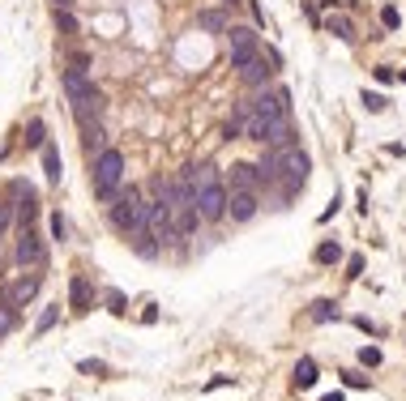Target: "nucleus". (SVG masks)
<instances>
[{
  "instance_id": "obj_31",
  "label": "nucleus",
  "mask_w": 406,
  "mask_h": 401,
  "mask_svg": "<svg viewBox=\"0 0 406 401\" xmlns=\"http://www.w3.org/2000/svg\"><path fill=\"white\" fill-rule=\"evenodd\" d=\"M52 235L64 239V218H60V214H52Z\"/></svg>"
},
{
  "instance_id": "obj_21",
  "label": "nucleus",
  "mask_w": 406,
  "mask_h": 401,
  "mask_svg": "<svg viewBox=\"0 0 406 401\" xmlns=\"http://www.w3.org/2000/svg\"><path fill=\"white\" fill-rule=\"evenodd\" d=\"M43 132H47V128H43V120H35V124L26 128V146H35V150H43V146H47V141H43Z\"/></svg>"
},
{
  "instance_id": "obj_26",
  "label": "nucleus",
  "mask_w": 406,
  "mask_h": 401,
  "mask_svg": "<svg viewBox=\"0 0 406 401\" xmlns=\"http://www.w3.org/2000/svg\"><path fill=\"white\" fill-rule=\"evenodd\" d=\"M52 324H56V308H47V312L39 316V324H35V333H47Z\"/></svg>"
},
{
  "instance_id": "obj_10",
  "label": "nucleus",
  "mask_w": 406,
  "mask_h": 401,
  "mask_svg": "<svg viewBox=\"0 0 406 401\" xmlns=\"http://www.w3.org/2000/svg\"><path fill=\"white\" fill-rule=\"evenodd\" d=\"M39 294V278H17V282H9L5 286V308H26L30 304V299H35Z\"/></svg>"
},
{
  "instance_id": "obj_2",
  "label": "nucleus",
  "mask_w": 406,
  "mask_h": 401,
  "mask_svg": "<svg viewBox=\"0 0 406 401\" xmlns=\"http://www.w3.org/2000/svg\"><path fill=\"white\" fill-rule=\"evenodd\" d=\"M120 180H124V158L120 150H103L94 158V196L98 200H112L120 192Z\"/></svg>"
},
{
  "instance_id": "obj_30",
  "label": "nucleus",
  "mask_w": 406,
  "mask_h": 401,
  "mask_svg": "<svg viewBox=\"0 0 406 401\" xmlns=\"http://www.w3.org/2000/svg\"><path fill=\"white\" fill-rule=\"evenodd\" d=\"M363 103H368V111H381L385 98H381V94H363Z\"/></svg>"
},
{
  "instance_id": "obj_5",
  "label": "nucleus",
  "mask_w": 406,
  "mask_h": 401,
  "mask_svg": "<svg viewBox=\"0 0 406 401\" xmlns=\"http://www.w3.org/2000/svg\"><path fill=\"white\" fill-rule=\"evenodd\" d=\"M278 180H283V188H287V196L295 192V188H303V180H308V154L303 150H278Z\"/></svg>"
},
{
  "instance_id": "obj_14",
  "label": "nucleus",
  "mask_w": 406,
  "mask_h": 401,
  "mask_svg": "<svg viewBox=\"0 0 406 401\" xmlns=\"http://www.w3.org/2000/svg\"><path fill=\"white\" fill-rule=\"evenodd\" d=\"M257 184H261V166H253V162H235L231 166V188H253L257 192Z\"/></svg>"
},
{
  "instance_id": "obj_19",
  "label": "nucleus",
  "mask_w": 406,
  "mask_h": 401,
  "mask_svg": "<svg viewBox=\"0 0 406 401\" xmlns=\"http://www.w3.org/2000/svg\"><path fill=\"white\" fill-rule=\"evenodd\" d=\"M43 171H47L52 184H60V154H56V146H43Z\"/></svg>"
},
{
  "instance_id": "obj_7",
  "label": "nucleus",
  "mask_w": 406,
  "mask_h": 401,
  "mask_svg": "<svg viewBox=\"0 0 406 401\" xmlns=\"http://www.w3.org/2000/svg\"><path fill=\"white\" fill-rule=\"evenodd\" d=\"M227 47H231V64H235V69H244L248 60L261 56V52H257V35H253L248 26H231V30H227Z\"/></svg>"
},
{
  "instance_id": "obj_17",
  "label": "nucleus",
  "mask_w": 406,
  "mask_h": 401,
  "mask_svg": "<svg viewBox=\"0 0 406 401\" xmlns=\"http://www.w3.org/2000/svg\"><path fill=\"white\" fill-rule=\"evenodd\" d=\"M295 384H299V388H313V384H317V363H313V359H299V367H295Z\"/></svg>"
},
{
  "instance_id": "obj_24",
  "label": "nucleus",
  "mask_w": 406,
  "mask_h": 401,
  "mask_svg": "<svg viewBox=\"0 0 406 401\" xmlns=\"http://www.w3.org/2000/svg\"><path fill=\"white\" fill-rule=\"evenodd\" d=\"M338 256H343V252H338V244H321V248H317V260H321V265H329V260H338Z\"/></svg>"
},
{
  "instance_id": "obj_23",
  "label": "nucleus",
  "mask_w": 406,
  "mask_h": 401,
  "mask_svg": "<svg viewBox=\"0 0 406 401\" xmlns=\"http://www.w3.org/2000/svg\"><path fill=\"white\" fill-rule=\"evenodd\" d=\"M56 26L64 30V35H73V30H77V22H73V13H69V9H56Z\"/></svg>"
},
{
  "instance_id": "obj_12",
  "label": "nucleus",
  "mask_w": 406,
  "mask_h": 401,
  "mask_svg": "<svg viewBox=\"0 0 406 401\" xmlns=\"http://www.w3.org/2000/svg\"><path fill=\"white\" fill-rule=\"evenodd\" d=\"M172 218H176V230L180 235H193L197 222H201V210H197V200H184V205H172Z\"/></svg>"
},
{
  "instance_id": "obj_11",
  "label": "nucleus",
  "mask_w": 406,
  "mask_h": 401,
  "mask_svg": "<svg viewBox=\"0 0 406 401\" xmlns=\"http://www.w3.org/2000/svg\"><path fill=\"white\" fill-rule=\"evenodd\" d=\"M17 260L22 265H43V244H39V230L35 226H22V235H17Z\"/></svg>"
},
{
  "instance_id": "obj_8",
  "label": "nucleus",
  "mask_w": 406,
  "mask_h": 401,
  "mask_svg": "<svg viewBox=\"0 0 406 401\" xmlns=\"http://www.w3.org/2000/svg\"><path fill=\"white\" fill-rule=\"evenodd\" d=\"M253 107H257V116H261L265 124H274V120H287V111H291V94H287V90H274V94H257V98H253Z\"/></svg>"
},
{
  "instance_id": "obj_1",
  "label": "nucleus",
  "mask_w": 406,
  "mask_h": 401,
  "mask_svg": "<svg viewBox=\"0 0 406 401\" xmlns=\"http://www.w3.org/2000/svg\"><path fill=\"white\" fill-rule=\"evenodd\" d=\"M146 214H150V205L142 200V192L137 188H120L116 192V205H112V222L124 230V235H146Z\"/></svg>"
},
{
  "instance_id": "obj_34",
  "label": "nucleus",
  "mask_w": 406,
  "mask_h": 401,
  "mask_svg": "<svg viewBox=\"0 0 406 401\" xmlns=\"http://www.w3.org/2000/svg\"><path fill=\"white\" fill-rule=\"evenodd\" d=\"M227 5H231V0H227Z\"/></svg>"
},
{
  "instance_id": "obj_18",
  "label": "nucleus",
  "mask_w": 406,
  "mask_h": 401,
  "mask_svg": "<svg viewBox=\"0 0 406 401\" xmlns=\"http://www.w3.org/2000/svg\"><path fill=\"white\" fill-rule=\"evenodd\" d=\"M197 22L206 26V30H214V35H227V30H231V22H227V17H223L218 9H206V13H201Z\"/></svg>"
},
{
  "instance_id": "obj_4",
  "label": "nucleus",
  "mask_w": 406,
  "mask_h": 401,
  "mask_svg": "<svg viewBox=\"0 0 406 401\" xmlns=\"http://www.w3.org/2000/svg\"><path fill=\"white\" fill-rule=\"evenodd\" d=\"M146 235L163 248V244H172V239H180V230H176V218H172V200H154L150 205V214H146Z\"/></svg>"
},
{
  "instance_id": "obj_6",
  "label": "nucleus",
  "mask_w": 406,
  "mask_h": 401,
  "mask_svg": "<svg viewBox=\"0 0 406 401\" xmlns=\"http://www.w3.org/2000/svg\"><path fill=\"white\" fill-rule=\"evenodd\" d=\"M227 188H223V180H210V184H201L197 188V210H201V222H218V218H227Z\"/></svg>"
},
{
  "instance_id": "obj_3",
  "label": "nucleus",
  "mask_w": 406,
  "mask_h": 401,
  "mask_svg": "<svg viewBox=\"0 0 406 401\" xmlns=\"http://www.w3.org/2000/svg\"><path fill=\"white\" fill-rule=\"evenodd\" d=\"M64 94H69V103L77 107V116H82V120L98 116V107H103V94H98V90L90 86V77H86V73H77V69L64 73Z\"/></svg>"
},
{
  "instance_id": "obj_32",
  "label": "nucleus",
  "mask_w": 406,
  "mask_h": 401,
  "mask_svg": "<svg viewBox=\"0 0 406 401\" xmlns=\"http://www.w3.org/2000/svg\"><path fill=\"white\" fill-rule=\"evenodd\" d=\"M321 401H343V393H325V397H321Z\"/></svg>"
},
{
  "instance_id": "obj_9",
  "label": "nucleus",
  "mask_w": 406,
  "mask_h": 401,
  "mask_svg": "<svg viewBox=\"0 0 406 401\" xmlns=\"http://www.w3.org/2000/svg\"><path fill=\"white\" fill-rule=\"evenodd\" d=\"M227 214H231L235 222H248V218L257 214V192H253V188H231V196H227Z\"/></svg>"
},
{
  "instance_id": "obj_27",
  "label": "nucleus",
  "mask_w": 406,
  "mask_h": 401,
  "mask_svg": "<svg viewBox=\"0 0 406 401\" xmlns=\"http://www.w3.org/2000/svg\"><path fill=\"white\" fill-rule=\"evenodd\" d=\"M359 359H363L368 367H377V363H381V350H377V346H363V350H359Z\"/></svg>"
},
{
  "instance_id": "obj_33",
  "label": "nucleus",
  "mask_w": 406,
  "mask_h": 401,
  "mask_svg": "<svg viewBox=\"0 0 406 401\" xmlns=\"http://www.w3.org/2000/svg\"><path fill=\"white\" fill-rule=\"evenodd\" d=\"M56 9H69V0H56Z\"/></svg>"
},
{
  "instance_id": "obj_16",
  "label": "nucleus",
  "mask_w": 406,
  "mask_h": 401,
  "mask_svg": "<svg viewBox=\"0 0 406 401\" xmlns=\"http://www.w3.org/2000/svg\"><path fill=\"white\" fill-rule=\"evenodd\" d=\"M69 304H73V312H86V308H90V282H86L82 274L69 282Z\"/></svg>"
},
{
  "instance_id": "obj_25",
  "label": "nucleus",
  "mask_w": 406,
  "mask_h": 401,
  "mask_svg": "<svg viewBox=\"0 0 406 401\" xmlns=\"http://www.w3.org/2000/svg\"><path fill=\"white\" fill-rule=\"evenodd\" d=\"M13 320H17V312L0 304V333H9V329H13Z\"/></svg>"
},
{
  "instance_id": "obj_13",
  "label": "nucleus",
  "mask_w": 406,
  "mask_h": 401,
  "mask_svg": "<svg viewBox=\"0 0 406 401\" xmlns=\"http://www.w3.org/2000/svg\"><path fill=\"white\" fill-rule=\"evenodd\" d=\"M269 73H274V64H269V56H257V60H248L244 69H240L244 86H265V81H269Z\"/></svg>"
},
{
  "instance_id": "obj_20",
  "label": "nucleus",
  "mask_w": 406,
  "mask_h": 401,
  "mask_svg": "<svg viewBox=\"0 0 406 401\" xmlns=\"http://www.w3.org/2000/svg\"><path fill=\"white\" fill-rule=\"evenodd\" d=\"M313 320H317V324H325V320H338V304H329V299L313 304Z\"/></svg>"
},
{
  "instance_id": "obj_28",
  "label": "nucleus",
  "mask_w": 406,
  "mask_h": 401,
  "mask_svg": "<svg viewBox=\"0 0 406 401\" xmlns=\"http://www.w3.org/2000/svg\"><path fill=\"white\" fill-rule=\"evenodd\" d=\"M381 22H385V26H389V30H393V26H398V22H402V17H398V9H393V5H385V9H381Z\"/></svg>"
},
{
  "instance_id": "obj_29",
  "label": "nucleus",
  "mask_w": 406,
  "mask_h": 401,
  "mask_svg": "<svg viewBox=\"0 0 406 401\" xmlns=\"http://www.w3.org/2000/svg\"><path fill=\"white\" fill-rule=\"evenodd\" d=\"M107 304H112V312H124V294L120 290H107Z\"/></svg>"
},
{
  "instance_id": "obj_15",
  "label": "nucleus",
  "mask_w": 406,
  "mask_h": 401,
  "mask_svg": "<svg viewBox=\"0 0 406 401\" xmlns=\"http://www.w3.org/2000/svg\"><path fill=\"white\" fill-rule=\"evenodd\" d=\"M82 146H86V154H103L107 150V137H103V128L98 124H90V120H82Z\"/></svg>"
},
{
  "instance_id": "obj_22",
  "label": "nucleus",
  "mask_w": 406,
  "mask_h": 401,
  "mask_svg": "<svg viewBox=\"0 0 406 401\" xmlns=\"http://www.w3.org/2000/svg\"><path fill=\"white\" fill-rule=\"evenodd\" d=\"M325 26L333 30V35H338V39H351V22H347V17H329Z\"/></svg>"
}]
</instances>
